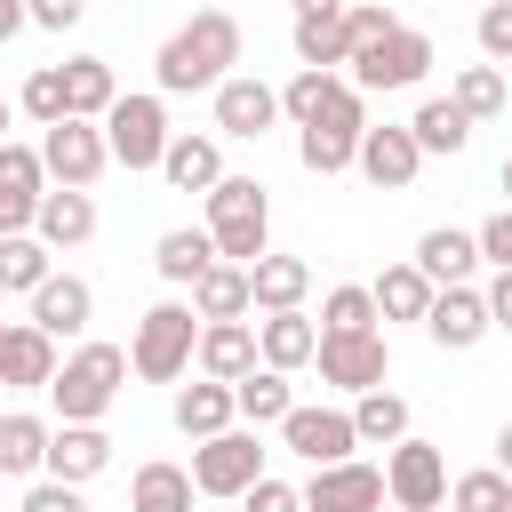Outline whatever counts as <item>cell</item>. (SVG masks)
Segmentation results:
<instances>
[{"instance_id": "obj_2", "label": "cell", "mask_w": 512, "mask_h": 512, "mask_svg": "<svg viewBox=\"0 0 512 512\" xmlns=\"http://www.w3.org/2000/svg\"><path fill=\"white\" fill-rule=\"evenodd\" d=\"M120 392H128V344H104V336L72 344V352L56 360V376H48L56 424H104Z\"/></svg>"}, {"instance_id": "obj_34", "label": "cell", "mask_w": 512, "mask_h": 512, "mask_svg": "<svg viewBox=\"0 0 512 512\" xmlns=\"http://www.w3.org/2000/svg\"><path fill=\"white\" fill-rule=\"evenodd\" d=\"M40 456H48V416L8 408V416H0V472H8V480H40Z\"/></svg>"}, {"instance_id": "obj_43", "label": "cell", "mask_w": 512, "mask_h": 512, "mask_svg": "<svg viewBox=\"0 0 512 512\" xmlns=\"http://www.w3.org/2000/svg\"><path fill=\"white\" fill-rule=\"evenodd\" d=\"M320 328H328V336H336V328H376V296H368V280L328 288V296H320Z\"/></svg>"}, {"instance_id": "obj_1", "label": "cell", "mask_w": 512, "mask_h": 512, "mask_svg": "<svg viewBox=\"0 0 512 512\" xmlns=\"http://www.w3.org/2000/svg\"><path fill=\"white\" fill-rule=\"evenodd\" d=\"M224 72H240V16H232V8H192V16L160 40V56H152L160 96H200V88H216Z\"/></svg>"}, {"instance_id": "obj_22", "label": "cell", "mask_w": 512, "mask_h": 512, "mask_svg": "<svg viewBox=\"0 0 512 512\" xmlns=\"http://www.w3.org/2000/svg\"><path fill=\"white\" fill-rule=\"evenodd\" d=\"M192 368H200V376H216V384L248 376V368H256V312H248V320H200Z\"/></svg>"}, {"instance_id": "obj_13", "label": "cell", "mask_w": 512, "mask_h": 512, "mask_svg": "<svg viewBox=\"0 0 512 512\" xmlns=\"http://www.w3.org/2000/svg\"><path fill=\"white\" fill-rule=\"evenodd\" d=\"M296 496H304V512H384V464H360V456L312 464V480Z\"/></svg>"}, {"instance_id": "obj_37", "label": "cell", "mask_w": 512, "mask_h": 512, "mask_svg": "<svg viewBox=\"0 0 512 512\" xmlns=\"http://www.w3.org/2000/svg\"><path fill=\"white\" fill-rule=\"evenodd\" d=\"M368 296H376V320H424V304H432V280L400 256V264H384L376 280H368Z\"/></svg>"}, {"instance_id": "obj_24", "label": "cell", "mask_w": 512, "mask_h": 512, "mask_svg": "<svg viewBox=\"0 0 512 512\" xmlns=\"http://www.w3.org/2000/svg\"><path fill=\"white\" fill-rule=\"evenodd\" d=\"M432 288H456V280H472L480 272V240L464 232V224H432L424 240H416V256H408Z\"/></svg>"}, {"instance_id": "obj_21", "label": "cell", "mask_w": 512, "mask_h": 512, "mask_svg": "<svg viewBox=\"0 0 512 512\" xmlns=\"http://www.w3.org/2000/svg\"><path fill=\"white\" fill-rule=\"evenodd\" d=\"M312 352H320V320H304V304L296 312H256V360L264 368L296 376V368H312Z\"/></svg>"}, {"instance_id": "obj_40", "label": "cell", "mask_w": 512, "mask_h": 512, "mask_svg": "<svg viewBox=\"0 0 512 512\" xmlns=\"http://www.w3.org/2000/svg\"><path fill=\"white\" fill-rule=\"evenodd\" d=\"M352 152H360V136H352V128H296V160H304L312 176H344V168H352Z\"/></svg>"}, {"instance_id": "obj_29", "label": "cell", "mask_w": 512, "mask_h": 512, "mask_svg": "<svg viewBox=\"0 0 512 512\" xmlns=\"http://www.w3.org/2000/svg\"><path fill=\"white\" fill-rule=\"evenodd\" d=\"M192 504H200V488H192L184 464H168V456L136 464V480H128V512H192Z\"/></svg>"}, {"instance_id": "obj_41", "label": "cell", "mask_w": 512, "mask_h": 512, "mask_svg": "<svg viewBox=\"0 0 512 512\" xmlns=\"http://www.w3.org/2000/svg\"><path fill=\"white\" fill-rule=\"evenodd\" d=\"M448 512H512V480H504L496 464L456 472V480H448Z\"/></svg>"}, {"instance_id": "obj_10", "label": "cell", "mask_w": 512, "mask_h": 512, "mask_svg": "<svg viewBox=\"0 0 512 512\" xmlns=\"http://www.w3.org/2000/svg\"><path fill=\"white\" fill-rule=\"evenodd\" d=\"M384 504L392 512H432V504H448V456L432 448V440H392L384 448Z\"/></svg>"}, {"instance_id": "obj_32", "label": "cell", "mask_w": 512, "mask_h": 512, "mask_svg": "<svg viewBox=\"0 0 512 512\" xmlns=\"http://www.w3.org/2000/svg\"><path fill=\"white\" fill-rule=\"evenodd\" d=\"M448 104H456L472 128H480V120H496V112L512 104V88H504V64H488V56H480V64H456V80H448Z\"/></svg>"}, {"instance_id": "obj_5", "label": "cell", "mask_w": 512, "mask_h": 512, "mask_svg": "<svg viewBox=\"0 0 512 512\" xmlns=\"http://www.w3.org/2000/svg\"><path fill=\"white\" fill-rule=\"evenodd\" d=\"M432 64H440L432 32L392 24L384 40H368V48H352V56H344V80H352L360 96H400V88H424V80H432Z\"/></svg>"}, {"instance_id": "obj_20", "label": "cell", "mask_w": 512, "mask_h": 512, "mask_svg": "<svg viewBox=\"0 0 512 512\" xmlns=\"http://www.w3.org/2000/svg\"><path fill=\"white\" fill-rule=\"evenodd\" d=\"M88 320H96V288H88L80 272H48V280L32 288V328H48V336H88Z\"/></svg>"}, {"instance_id": "obj_39", "label": "cell", "mask_w": 512, "mask_h": 512, "mask_svg": "<svg viewBox=\"0 0 512 512\" xmlns=\"http://www.w3.org/2000/svg\"><path fill=\"white\" fill-rule=\"evenodd\" d=\"M288 48H296V64H312V72H344V8L336 16H296L288 24Z\"/></svg>"}, {"instance_id": "obj_49", "label": "cell", "mask_w": 512, "mask_h": 512, "mask_svg": "<svg viewBox=\"0 0 512 512\" xmlns=\"http://www.w3.org/2000/svg\"><path fill=\"white\" fill-rule=\"evenodd\" d=\"M24 16H32L40 32H72V24L88 16V0H24Z\"/></svg>"}, {"instance_id": "obj_16", "label": "cell", "mask_w": 512, "mask_h": 512, "mask_svg": "<svg viewBox=\"0 0 512 512\" xmlns=\"http://www.w3.org/2000/svg\"><path fill=\"white\" fill-rule=\"evenodd\" d=\"M32 232H40L56 256L88 248V240H96V192H80V184H48L40 208H32Z\"/></svg>"}, {"instance_id": "obj_47", "label": "cell", "mask_w": 512, "mask_h": 512, "mask_svg": "<svg viewBox=\"0 0 512 512\" xmlns=\"http://www.w3.org/2000/svg\"><path fill=\"white\" fill-rule=\"evenodd\" d=\"M472 240H480V264H488V272H512V208H496Z\"/></svg>"}, {"instance_id": "obj_8", "label": "cell", "mask_w": 512, "mask_h": 512, "mask_svg": "<svg viewBox=\"0 0 512 512\" xmlns=\"http://www.w3.org/2000/svg\"><path fill=\"white\" fill-rule=\"evenodd\" d=\"M192 488L200 496H240L248 480H264V440H256V424H224V432H208V440H192Z\"/></svg>"}, {"instance_id": "obj_18", "label": "cell", "mask_w": 512, "mask_h": 512, "mask_svg": "<svg viewBox=\"0 0 512 512\" xmlns=\"http://www.w3.org/2000/svg\"><path fill=\"white\" fill-rule=\"evenodd\" d=\"M104 464H112V432H104V424H48V456H40V472H48V480L88 488Z\"/></svg>"}, {"instance_id": "obj_56", "label": "cell", "mask_w": 512, "mask_h": 512, "mask_svg": "<svg viewBox=\"0 0 512 512\" xmlns=\"http://www.w3.org/2000/svg\"><path fill=\"white\" fill-rule=\"evenodd\" d=\"M0 336H8V320H0Z\"/></svg>"}, {"instance_id": "obj_12", "label": "cell", "mask_w": 512, "mask_h": 512, "mask_svg": "<svg viewBox=\"0 0 512 512\" xmlns=\"http://www.w3.org/2000/svg\"><path fill=\"white\" fill-rule=\"evenodd\" d=\"M208 112H216V136L256 144V136H272V128H280V88H272V80H256V72H224V80L208 88Z\"/></svg>"}, {"instance_id": "obj_6", "label": "cell", "mask_w": 512, "mask_h": 512, "mask_svg": "<svg viewBox=\"0 0 512 512\" xmlns=\"http://www.w3.org/2000/svg\"><path fill=\"white\" fill-rule=\"evenodd\" d=\"M168 96L160 88H120L112 96V112H104V144H112V168H128V176H144V168H160V152H168Z\"/></svg>"}, {"instance_id": "obj_54", "label": "cell", "mask_w": 512, "mask_h": 512, "mask_svg": "<svg viewBox=\"0 0 512 512\" xmlns=\"http://www.w3.org/2000/svg\"><path fill=\"white\" fill-rule=\"evenodd\" d=\"M496 184H504V208H512V152H504V168H496Z\"/></svg>"}, {"instance_id": "obj_4", "label": "cell", "mask_w": 512, "mask_h": 512, "mask_svg": "<svg viewBox=\"0 0 512 512\" xmlns=\"http://www.w3.org/2000/svg\"><path fill=\"white\" fill-rule=\"evenodd\" d=\"M192 344H200V312L192 296H160L136 312V336H128V376L144 384H176L192 368Z\"/></svg>"}, {"instance_id": "obj_7", "label": "cell", "mask_w": 512, "mask_h": 512, "mask_svg": "<svg viewBox=\"0 0 512 512\" xmlns=\"http://www.w3.org/2000/svg\"><path fill=\"white\" fill-rule=\"evenodd\" d=\"M280 120H296V128H368V96L344 80V72H312V64H296V80L280 88Z\"/></svg>"}, {"instance_id": "obj_42", "label": "cell", "mask_w": 512, "mask_h": 512, "mask_svg": "<svg viewBox=\"0 0 512 512\" xmlns=\"http://www.w3.org/2000/svg\"><path fill=\"white\" fill-rule=\"evenodd\" d=\"M16 112H24V120H40V128H48V120H64V64H32V80L16 88Z\"/></svg>"}, {"instance_id": "obj_30", "label": "cell", "mask_w": 512, "mask_h": 512, "mask_svg": "<svg viewBox=\"0 0 512 512\" xmlns=\"http://www.w3.org/2000/svg\"><path fill=\"white\" fill-rule=\"evenodd\" d=\"M408 136H416V152H424V160H456V152L472 144V120H464L448 96H424V104L408 112Z\"/></svg>"}, {"instance_id": "obj_44", "label": "cell", "mask_w": 512, "mask_h": 512, "mask_svg": "<svg viewBox=\"0 0 512 512\" xmlns=\"http://www.w3.org/2000/svg\"><path fill=\"white\" fill-rule=\"evenodd\" d=\"M400 16L384 8V0H344V48H368V40H384Z\"/></svg>"}, {"instance_id": "obj_48", "label": "cell", "mask_w": 512, "mask_h": 512, "mask_svg": "<svg viewBox=\"0 0 512 512\" xmlns=\"http://www.w3.org/2000/svg\"><path fill=\"white\" fill-rule=\"evenodd\" d=\"M240 504H248V512H304V496H296L288 480H272V472H264V480H248V488H240Z\"/></svg>"}, {"instance_id": "obj_45", "label": "cell", "mask_w": 512, "mask_h": 512, "mask_svg": "<svg viewBox=\"0 0 512 512\" xmlns=\"http://www.w3.org/2000/svg\"><path fill=\"white\" fill-rule=\"evenodd\" d=\"M472 40H480V56H488V64H512V0H488V8H480V24H472Z\"/></svg>"}, {"instance_id": "obj_14", "label": "cell", "mask_w": 512, "mask_h": 512, "mask_svg": "<svg viewBox=\"0 0 512 512\" xmlns=\"http://www.w3.org/2000/svg\"><path fill=\"white\" fill-rule=\"evenodd\" d=\"M280 448L288 456H304V464H344L352 448H360V432H352V408H288L280 416Z\"/></svg>"}, {"instance_id": "obj_9", "label": "cell", "mask_w": 512, "mask_h": 512, "mask_svg": "<svg viewBox=\"0 0 512 512\" xmlns=\"http://www.w3.org/2000/svg\"><path fill=\"white\" fill-rule=\"evenodd\" d=\"M40 168H48V184H80V192H96V176L112 168L104 120H80V112L48 120V128H40Z\"/></svg>"}, {"instance_id": "obj_25", "label": "cell", "mask_w": 512, "mask_h": 512, "mask_svg": "<svg viewBox=\"0 0 512 512\" xmlns=\"http://www.w3.org/2000/svg\"><path fill=\"white\" fill-rule=\"evenodd\" d=\"M304 296H312V264H304V256L264 248V256L248 264V304H256V312H296Z\"/></svg>"}, {"instance_id": "obj_36", "label": "cell", "mask_w": 512, "mask_h": 512, "mask_svg": "<svg viewBox=\"0 0 512 512\" xmlns=\"http://www.w3.org/2000/svg\"><path fill=\"white\" fill-rule=\"evenodd\" d=\"M112 96H120V80H112V64H104V56H64V112L104 120V112H112Z\"/></svg>"}, {"instance_id": "obj_17", "label": "cell", "mask_w": 512, "mask_h": 512, "mask_svg": "<svg viewBox=\"0 0 512 512\" xmlns=\"http://www.w3.org/2000/svg\"><path fill=\"white\" fill-rule=\"evenodd\" d=\"M424 336H432L440 352H472V344L488 336V304H480V288H472V280L432 288V304H424Z\"/></svg>"}, {"instance_id": "obj_3", "label": "cell", "mask_w": 512, "mask_h": 512, "mask_svg": "<svg viewBox=\"0 0 512 512\" xmlns=\"http://www.w3.org/2000/svg\"><path fill=\"white\" fill-rule=\"evenodd\" d=\"M200 208H208V240H216V256L224 264H256L264 248H272V184L264 176H216L208 192H200Z\"/></svg>"}, {"instance_id": "obj_52", "label": "cell", "mask_w": 512, "mask_h": 512, "mask_svg": "<svg viewBox=\"0 0 512 512\" xmlns=\"http://www.w3.org/2000/svg\"><path fill=\"white\" fill-rule=\"evenodd\" d=\"M288 8H296V16H336L344 0H288Z\"/></svg>"}, {"instance_id": "obj_23", "label": "cell", "mask_w": 512, "mask_h": 512, "mask_svg": "<svg viewBox=\"0 0 512 512\" xmlns=\"http://www.w3.org/2000/svg\"><path fill=\"white\" fill-rule=\"evenodd\" d=\"M48 376H56V336L32 328V320H8V336H0V384L8 392H48Z\"/></svg>"}, {"instance_id": "obj_33", "label": "cell", "mask_w": 512, "mask_h": 512, "mask_svg": "<svg viewBox=\"0 0 512 512\" xmlns=\"http://www.w3.org/2000/svg\"><path fill=\"white\" fill-rule=\"evenodd\" d=\"M232 408H240V424H256V432H264V424H280V416L296 408V392H288V376H280V368H264V360H256L248 376H232Z\"/></svg>"}, {"instance_id": "obj_35", "label": "cell", "mask_w": 512, "mask_h": 512, "mask_svg": "<svg viewBox=\"0 0 512 512\" xmlns=\"http://www.w3.org/2000/svg\"><path fill=\"white\" fill-rule=\"evenodd\" d=\"M56 272V248L40 232H0V296H32Z\"/></svg>"}, {"instance_id": "obj_57", "label": "cell", "mask_w": 512, "mask_h": 512, "mask_svg": "<svg viewBox=\"0 0 512 512\" xmlns=\"http://www.w3.org/2000/svg\"><path fill=\"white\" fill-rule=\"evenodd\" d=\"M432 512H440V504H432Z\"/></svg>"}, {"instance_id": "obj_26", "label": "cell", "mask_w": 512, "mask_h": 512, "mask_svg": "<svg viewBox=\"0 0 512 512\" xmlns=\"http://www.w3.org/2000/svg\"><path fill=\"white\" fill-rule=\"evenodd\" d=\"M160 176H168V192H208V184L224 176V136H192V128H176L168 152H160Z\"/></svg>"}, {"instance_id": "obj_11", "label": "cell", "mask_w": 512, "mask_h": 512, "mask_svg": "<svg viewBox=\"0 0 512 512\" xmlns=\"http://www.w3.org/2000/svg\"><path fill=\"white\" fill-rule=\"evenodd\" d=\"M312 368H320V384H336V392H368V384L392 376V344H384V328H336V336L320 328Z\"/></svg>"}, {"instance_id": "obj_28", "label": "cell", "mask_w": 512, "mask_h": 512, "mask_svg": "<svg viewBox=\"0 0 512 512\" xmlns=\"http://www.w3.org/2000/svg\"><path fill=\"white\" fill-rule=\"evenodd\" d=\"M176 432L184 440H208V432H224V424H240V408H232V384H216V376H200V384H176Z\"/></svg>"}, {"instance_id": "obj_50", "label": "cell", "mask_w": 512, "mask_h": 512, "mask_svg": "<svg viewBox=\"0 0 512 512\" xmlns=\"http://www.w3.org/2000/svg\"><path fill=\"white\" fill-rule=\"evenodd\" d=\"M480 304H488V328H504V336H512V272H488Z\"/></svg>"}, {"instance_id": "obj_38", "label": "cell", "mask_w": 512, "mask_h": 512, "mask_svg": "<svg viewBox=\"0 0 512 512\" xmlns=\"http://www.w3.org/2000/svg\"><path fill=\"white\" fill-rule=\"evenodd\" d=\"M352 432H360V448H392V440H408V400L384 392V384L352 392Z\"/></svg>"}, {"instance_id": "obj_31", "label": "cell", "mask_w": 512, "mask_h": 512, "mask_svg": "<svg viewBox=\"0 0 512 512\" xmlns=\"http://www.w3.org/2000/svg\"><path fill=\"white\" fill-rule=\"evenodd\" d=\"M184 296H192L200 320H248V312H256V304H248V264H224V256H216Z\"/></svg>"}, {"instance_id": "obj_53", "label": "cell", "mask_w": 512, "mask_h": 512, "mask_svg": "<svg viewBox=\"0 0 512 512\" xmlns=\"http://www.w3.org/2000/svg\"><path fill=\"white\" fill-rule=\"evenodd\" d=\"M496 472H504V480H512V424H504V432H496Z\"/></svg>"}, {"instance_id": "obj_51", "label": "cell", "mask_w": 512, "mask_h": 512, "mask_svg": "<svg viewBox=\"0 0 512 512\" xmlns=\"http://www.w3.org/2000/svg\"><path fill=\"white\" fill-rule=\"evenodd\" d=\"M24 24H32V16H24V0H0V40H16Z\"/></svg>"}, {"instance_id": "obj_15", "label": "cell", "mask_w": 512, "mask_h": 512, "mask_svg": "<svg viewBox=\"0 0 512 512\" xmlns=\"http://www.w3.org/2000/svg\"><path fill=\"white\" fill-rule=\"evenodd\" d=\"M352 168L376 184V192H408L416 184V168H424V152H416V136H408V120H368L360 128V152H352Z\"/></svg>"}, {"instance_id": "obj_55", "label": "cell", "mask_w": 512, "mask_h": 512, "mask_svg": "<svg viewBox=\"0 0 512 512\" xmlns=\"http://www.w3.org/2000/svg\"><path fill=\"white\" fill-rule=\"evenodd\" d=\"M8 120H16V96H0V144H8Z\"/></svg>"}, {"instance_id": "obj_46", "label": "cell", "mask_w": 512, "mask_h": 512, "mask_svg": "<svg viewBox=\"0 0 512 512\" xmlns=\"http://www.w3.org/2000/svg\"><path fill=\"white\" fill-rule=\"evenodd\" d=\"M16 512H88V496H80L72 480H48V472H40V480L24 488V504H16Z\"/></svg>"}, {"instance_id": "obj_27", "label": "cell", "mask_w": 512, "mask_h": 512, "mask_svg": "<svg viewBox=\"0 0 512 512\" xmlns=\"http://www.w3.org/2000/svg\"><path fill=\"white\" fill-rule=\"evenodd\" d=\"M208 264H216V240H208V224H176V232H160V240H152V272H160L168 288H192Z\"/></svg>"}, {"instance_id": "obj_19", "label": "cell", "mask_w": 512, "mask_h": 512, "mask_svg": "<svg viewBox=\"0 0 512 512\" xmlns=\"http://www.w3.org/2000/svg\"><path fill=\"white\" fill-rule=\"evenodd\" d=\"M40 192H48L40 144H0V232H32Z\"/></svg>"}]
</instances>
